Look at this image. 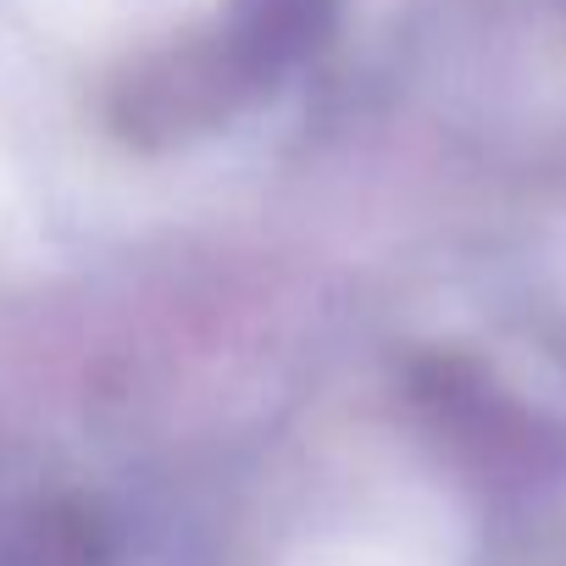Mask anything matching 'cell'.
Instances as JSON below:
<instances>
[{
	"mask_svg": "<svg viewBox=\"0 0 566 566\" xmlns=\"http://www.w3.org/2000/svg\"><path fill=\"white\" fill-rule=\"evenodd\" d=\"M244 95H255L250 78L228 56L222 34H211V40H195V45L167 51L150 67H139L117 95V128L145 145L189 139V134H206L211 123H222Z\"/></svg>",
	"mask_w": 566,
	"mask_h": 566,
	"instance_id": "6da1fadb",
	"label": "cell"
},
{
	"mask_svg": "<svg viewBox=\"0 0 566 566\" xmlns=\"http://www.w3.org/2000/svg\"><path fill=\"white\" fill-rule=\"evenodd\" d=\"M334 23V0H233L222 18V45L250 78V90H266L277 73H290Z\"/></svg>",
	"mask_w": 566,
	"mask_h": 566,
	"instance_id": "7a4b0ae2",
	"label": "cell"
},
{
	"mask_svg": "<svg viewBox=\"0 0 566 566\" xmlns=\"http://www.w3.org/2000/svg\"><path fill=\"white\" fill-rule=\"evenodd\" d=\"M112 544L78 505H34L0 527V566H106Z\"/></svg>",
	"mask_w": 566,
	"mask_h": 566,
	"instance_id": "3957f363",
	"label": "cell"
}]
</instances>
